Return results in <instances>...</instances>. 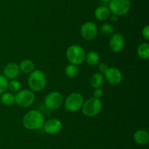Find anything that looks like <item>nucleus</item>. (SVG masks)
Listing matches in <instances>:
<instances>
[{"label":"nucleus","mask_w":149,"mask_h":149,"mask_svg":"<svg viewBox=\"0 0 149 149\" xmlns=\"http://www.w3.org/2000/svg\"><path fill=\"white\" fill-rule=\"evenodd\" d=\"M65 73L67 77H68L69 78H74L78 76L79 73V70L77 65L70 64H68L65 67Z\"/></svg>","instance_id":"obj_20"},{"label":"nucleus","mask_w":149,"mask_h":149,"mask_svg":"<svg viewBox=\"0 0 149 149\" xmlns=\"http://www.w3.org/2000/svg\"><path fill=\"white\" fill-rule=\"evenodd\" d=\"M1 104L6 106H10L15 103V95L10 92H4L0 98Z\"/></svg>","instance_id":"obj_21"},{"label":"nucleus","mask_w":149,"mask_h":149,"mask_svg":"<svg viewBox=\"0 0 149 149\" xmlns=\"http://www.w3.org/2000/svg\"><path fill=\"white\" fill-rule=\"evenodd\" d=\"M8 89H10L12 93H17L21 89V83L18 80L13 79V80H11L9 82Z\"/></svg>","instance_id":"obj_22"},{"label":"nucleus","mask_w":149,"mask_h":149,"mask_svg":"<svg viewBox=\"0 0 149 149\" xmlns=\"http://www.w3.org/2000/svg\"><path fill=\"white\" fill-rule=\"evenodd\" d=\"M63 97L58 91H52L48 93L45 99V105L47 109L55 110L62 105Z\"/></svg>","instance_id":"obj_8"},{"label":"nucleus","mask_w":149,"mask_h":149,"mask_svg":"<svg viewBox=\"0 0 149 149\" xmlns=\"http://www.w3.org/2000/svg\"><path fill=\"white\" fill-rule=\"evenodd\" d=\"M130 0H111L109 9L111 13L118 16L125 15L130 10Z\"/></svg>","instance_id":"obj_6"},{"label":"nucleus","mask_w":149,"mask_h":149,"mask_svg":"<svg viewBox=\"0 0 149 149\" xmlns=\"http://www.w3.org/2000/svg\"><path fill=\"white\" fill-rule=\"evenodd\" d=\"M133 138L138 145H145L149 141V134L146 130L139 129L134 133Z\"/></svg>","instance_id":"obj_14"},{"label":"nucleus","mask_w":149,"mask_h":149,"mask_svg":"<svg viewBox=\"0 0 149 149\" xmlns=\"http://www.w3.org/2000/svg\"><path fill=\"white\" fill-rule=\"evenodd\" d=\"M103 103L100 99L91 97L86 101H84L81 110L83 114L87 117H95L98 115L102 110Z\"/></svg>","instance_id":"obj_3"},{"label":"nucleus","mask_w":149,"mask_h":149,"mask_svg":"<svg viewBox=\"0 0 149 149\" xmlns=\"http://www.w3.org/2000/svg\"><path fill=\"white\" fill-rule=\"evenodd\" d=\"M108 68H109V66L106 63H101V64H100L98 65V70L102 74L103 73L104 74V72L108 70Z\"/></svg>","instance_id":"obj_27"},{"label":"nucleus","mask_w":149,"mask_h":149,"mask_svg":"<svg viewBox=\"0 0 149 149\" xmlns=\"http://www.w3.org/2000/svg\"><path fill=\"white\" fill-rule=\"evenodd\" d=\"M63 124L58 118H50L44 123L43 129L48 134H56L62 129Z\"/></svg>","instance_id":"obj_11"},{"label":"nucleus","mask_w":149,"mask_h":149,"mask_svg":"<svg viewBox=\"0 0 149 149\" xmlns=\"http://www.w3.org/2000/svg\"><path fill=\"white\" fill-rule=\"evenodd\" d=\"M138 56L142 59H148L149 58V44L147 42L141 43L137 50Z\"/></svg>","instance_id":"obj_19"},{"label":"nucleus","mask_w":149,"mask_h":149,"mask_svg":"<svg viewBox=\"0 0 149 149\" xmlns=\"http://www.w3.org/2000/svg\"><path fill=\"white\" fill-rule=\"evenodd\" d=\"M81 35L85 40L92 41L95 39L98 34L97 25L91 21H87L83 23L80 29Z\"/></svg>","instance_id":"obj_9"},{"label":"nucleus","mask_w":149,"mask_h":149,"mask_svg":"<svg viewBox=\"0 0 149 149\" xmlns=\"http://www.w3.org/2000/svg\"><path fill=\"white\" fill-rule=\"evenodd\" d=\"M125 37L120 33L113 34L109 39L110 49L114 53L121 52L125 47Z\"/></svg>","instance_id":"obj_12"},{"label":"nucleus","mask_w":149,"mask_h":149,"mask_svg":"<svg viewBox=\"0 0 149 149\" xmlns=\"http://www.w3.org/2000/svg\"><path fill=\"white\" fill-rule=\"evenodd\" d=\"M142 35L143 36V37L146 39L148 40L149 39V26L146 25V26H144L143 29L142 30Z\"/></svg>","instance_id":"obj_26"},{"label":"nucleus","mask_w":149,"mask_h":149,"mask_svg":"<svg viewBox=\"0 0 149 149\" xmlns=\"http://www.w3.org/2000/svg\"><path fill=\"white\" fill-rule=\"evenodd\" d=\"M104 78L111 85H117L122 80V73L116 67H109L104 72Z\"/></svg>","instance_id":"obj_10"},{"label":"nucleus","mask_w":149,"mask_h":149,"mask_svg":"<svg viewBox=\"0 0 149 149\" xmlns=\"http://www.w3.org/2000/svg\"><path fill=\"white\" fill-rule=\"evenodd\" d=\"M110 19L113 23H116V22L119 20V16L116 15H112L110 16Z\"/></svg>","instance_id":"obj_28"},{"label":"nucleus","mask_w":149,"mask_h":149,"mask_svg":"<svg viewBox=\"0 0 149 149\" xmlns=\"http://www.w3.org/2000/svg\"><path fill=\"white\" fill-rule=\"evenodd\" d=\"M84 61L88 65L95 66L100 61V56H99L98 53L95 51H90L85 55Z\"/></svg>","instance_id":"obj_18"},{"label":"nucleus","mask_w":149,"mask_h":149,"mask_svg":"<svg viewBox=\"0 0 149 149\" xmlns=\"http://www.w3.org/2000/svg\"><path fill=\"white\" fill-rule=\"evenodd\" d=\"M104 76H103V74L102 73H94L91 76V77H90V86L93 88H94V89H98V88H100L103 86V84L104 83Z\"/></svg>","instance_id":"obj_16"},{"label":"nucleus","mask_w":149,"mask_h":149,"mask_svg":"<svg viewBox=\"0 0 149 149\" xmlns=\"http://www.w3.org/2000/svg\"><path fill=\"white\" fill-rule=\"evenodd\" d=\"M45 123V116L40 111L31 110L24 115L23 118V124L29 130L40 129L43 127Z\"/></svg>","instance_id":"obj_1"},{"label":"nucleus","mask_w":149,"mask_h":149,"mask_svg":"<svg viewBox=\"0 0 149 149\" xmlns=\"http://www.w3.org/2000/svg\"><path fill=\"white\" fill-rule=\"evenodd\" d=\"M95 17L99 20H106L111 16V11L106 6H100L95 10Z\"/></svg>","instance_id":"obj_15"},{"label":"nucleus","mask_w":149,"mask_h":149,"mask_svg":"<svg viewBox=\"0 0 149 149\" xmlns=\"http://www.w3.org/2000/svg\"><path fill=\"white\" fill-rule=\"evenodd\" d=\"M20 73L18 64L15 62H10L4 67V76L10 80L15 79Z\"/></svg>","instance_id":"obj_13"},{"label":"nucleus","mask_w":149,"mask_h":149,"mask_svg":"<svg viewBox=\"0 0 149 149\" xmlns=\"http://www.w3.org/2000/svg\"><path fill=\"white\" fill-rule=\"evenodd\" d=\"M100 31L103 34L111 35L113 34V32H114V28L112 25L109 24V23H104L101 26Z\"/></svg>","instance_id":"obj_23"},{"label":"nucleus","mask_w":149,"mask_h":149,"mask_svg":"<svg viewBox=\"0 0 149 149\" xmlns=\"http://www.w3.org/2000/svg\"><path fill=\"white\" fill-rule=\"evenodd\" d=\"M101 1H105V2H109V1H110L111 0H101Z\"/></svg>","instance_id":"obj_29"},{"label":"nucleus","mask_w":149,"mask_h":149,"mask_svg":"<svg viewBox=\"0 0 149 149\" xmlns=\"http://www.w3.org/2000/svg\"><path fill=\"white\" fill-rule=\"evenodd\" d=\"M83 103H84V98L82 95L77 92L71 93L65 98V110L69 112H77L81 109Z\"/></svg>","instance_id":"obj_5"},{"label":"nucleus","mask_w":149,"mask_h":149,"mask_svg":"<svg viewBox=\"0 0 149 149\" xmlns=\"http://www.w3.org/2000/svg\"><path fill=\"white\" fill-rule=\"evenodd\" d=\"M35 101V94L31 90L23 89L17 91L15 95V102L22 108L31 106Z\"/></svg>","instance_id":"obj_7"},{"label":"nucleus","mask_w":149,"mask_h":149,"mask_svg":"<svg viewBox=\"0 0 149 149\" xmlns=\"http://www.w3.org/2000/svg\"><path fill=\"white\" fill-rule=\"evenodd\" d=\"M18 66L20 71L23 72V73H26V74H30L31 72L35 70L34 64L33 61L29 59L23 60L20 63Z\"/></svg>","instance_id":"obj_17"},{"label":"nucleus","mask_w":149,"mask_h":149,"mask_svg":"<svg viewBox=\"0 0 149 149\" xmlns=\"http://www.w3.org/2000/svg\"><path fill=\"white\" fill-rule=\"evenodd\" d=\"M93 95H94V96H93V97L97 98V99H100V98H101L103 95V90H102L100 88H98V89H95Z\"/></svg>","instance_id":"obj_25"},{"label":"nucleus","mask_w":149,"mask_h":149,"mask_svg":"<svg viewBox=\"0 0 149 149\" xmlns=\"http://www.w3.org/2000/svg\"><path fill=\"white\" fill-rule=\"evenodd\" d=\"M85 51L84 48L79 45H72L66 51V58L71 64L79 65L85 59Z\"/></svg>","instance_id":"obj_4"},{"label":"nucleus","mask_w":149,"mask_h":149,"mask_svg":"<svg viewBox=\"0 0 149 149\" xmlns=\"http://www.w3.org/2000/svg\"><path fill=\"white\" fill-rule=\"evenodd\" d=\"M8 79L2 74H0V94L6 92V91L8 89Z\"/></svg>","instance_id":"obj_24"},{"label":"nucleus","mask_w":149,"mask_h":149,"mask_svg":"<svg viewBox=\"0 0 149 149\" xmlns=\"http://www.w3.org/2000/svg\"><path fill=\"white\" fill-rule=\"evenodd\" d=\"M28 84L32 91H40L46 86V75L41 70H34L29 74Z\"/></svg>","instance_id":"obj_2"}]
</instances>
